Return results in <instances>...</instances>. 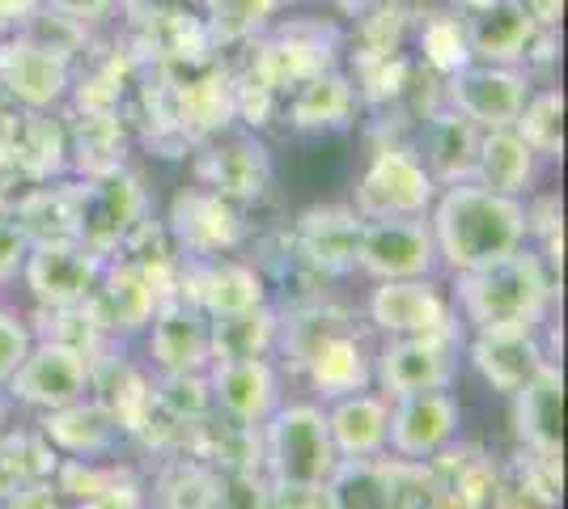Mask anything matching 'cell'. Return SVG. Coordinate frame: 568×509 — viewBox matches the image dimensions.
Here are the masks:
<instances>
[{"label": "cell", "instance_id": "obj_1", "mask_svg": "<svg viewBox=\"0 0 568 509\" xmlns=\"http://www.w3.org/2000/svg\"><path fill=\"white\" fill-rule=\"evenodd\" d=\"M428 230L437 246V264L458 272H475L514 255L526 246V204L521 195H500L479 187L475 179L442 187L428 208Z\"/></svg>", "mask_w": 568, "mask_h": 509}, {"label": "cell", "instance_id": "obj_2", "mask_svg": "<svg viewBox=\"0 0 568 509\" xmlns=\"http://www.w3.org/2000/svg\"><path fill=\"white\" fill-rule=\"evenodd\" d=\"M551 297L556 276L547 272L544 255L535 246H518L497 264L458 272L454 311H463L475 332H539Z\"/></svg>", "mask_w": 568, "mask_h": 509}, {"label": "cell", "instance_id": "obj_3", "mask_svg": "<svg viewBox=\"0 0 568 509\" xmlns=\"http://www.w3.org/2000/svg\"><path fill=\"white\" fill-rule=\"evenodd\" d=\"M263 462L267 476L284 485H323L332 476L335 446L327 429V408L323 404H281L276 413L260 425Z\"/></svg>", "mask_w": 568, "mask_h": 509}, {"label": "cell", "instance_id": "obj_4", "mask_svg": "<svg viewBox=\"0 0 568 509\" xmlns=\"http://www.w3.org/2000/svg\"><path fill=\"white\" fill-rule=\"evenodd\" d=\"M72 200H77V243L102 259H115L119 246L144 221V187L128 166L85 174L81 183H72Z\"/></svg>", "mask_w": 568, "mask_h": 509}, {"label": "cell", "instance_id": "obj_5", "mask_svg": "<svg viewBox=\"0 0 568 509\" xmlns=\"http://www.w3.org/2000/svg\"><path fill=\"white\" fill-rule=\"evenodd\" d=\"M437 200V183L425 162L403 145H386L374 153V162L356 179L353 208L365 221L378 217H428Z\"/></svg>", "mask_w": 568, "mask_h": 509}, {"label": "cell", "instance_id": "obj_6", "mask_svg": "<svg viewBox=\"0 0 568 509\" xmlns=\"http://www.w3.org/2000/svg\"><path fill=\"white\" fill-rule=\"evenodd\" d=\"M72 90V64L64 51L13 30L0 39V94L22 111H51Z\"/></svg>", "mask_w": 568, "mask_h": 509}, {"label": "cell", "instance_id": "obj_7", "mask_svg": "<svg viewBox=\"0 0 568 509\" xmlns=\"http://www.w3.org/2000/svg\"><path fill=\"white\" fill-rule=\"evenodd\" d=\"M4 387H9V395L18 404L34 408V413L64 408L72 399L90 395V353L55 336L34 339L30 353L22 357V365L13 369V378Z\"/></svg>", "mask_w": 568, "mask_h": 509}, {"label": "cell", "instance_id": "obj_8", "mask_svg": "<svg viewBox=\"0 0 568 509\" xmlns=\"http://www.w3.org/2000/svg\"><path fill=\"white\" fill-rule=\"evenodd\" d=\"M356 272L369 281H420L437 272V246L425 217H378L361 225Z\"/></svg>", "mask_w": 568, "mask_h": 509}, {"label": "cell", "instance_id": "obj_9", "mask_svg": "<svg viewBox=\"0 0 568 509\" xmlns=\"http://www.w3.org/2000/svg\"><path fill=\"white\" fill-rule=\"evenodd\" d=\"M365 315L386 339L395 336H458V311L433 276L420 281H374Z\"/></svg>", "mask_w": 568, "mask_h": 509}, {"label": "cell", "instance_id": "obj_10", "mask_svg": "<svg viewBox=\"0 0 568 509\" xmlns=\"http://www.w3.org/2000/svg\"><path fill=\"white\" fill-rule=\"evenodd\" d=\"M458 378V336H395L374 353V383L386 399L450 390Z\"/></svg>", "mask_w": 568, "mask_h": 509}, {"label": "cell", "instance_id": "obj_11", "mask_svg": "<svg viewBox=\"0 0 568 509\" xmlns=\"http://www.w3.org/2000/svg\"><path fill=\"white\" fill-rule=\"evenodd\" d=\"M162 302V289L153 285V276L132 259H106L98 285L85 297V318L94 323L102 339H128L149 327V318Z\"/></svg>", "mask_w": 568, "mask_h": 509}, {"label": "cell", "instance_id": "obj_12", "mask_svg": "<svg viewBox=\"0 0 568 509\" xmlns=\"http://www.w3.org/2000/svg\"><path fill=\"white\" fill-rule=\"evenodd\" d=\"M102 267H106V259L85 251L77 238L30 243L22 259V281L43 311H72V306H85V297L98 285Z\"/></svg>", "mask_w": 568, "mask_h": 509}, {"label": "cell", "instance_id": "obj_13", "mask_svg": "<svg viewBox=\"0 0 568 509\" xmlns=\"http://www.w3.org/2000/svg\"><path fill=\"white\" fill-rule=\"evenodd\" d=\"M463 408L450 390H416L390 399V429H386V450H395L403 462H425L442 455L458 437Z\"/></svg>", "mask_w": 568, "mask_h": 509}, {"label": "cell", "instance_id": "obj_14", "mask_svg": "<svg viewBox=\"0 0 568 509\" xmlns=\"http://www.w3.org/2000/svg\"><path fill=\"white\" fill-rule=\"evenodd\" d=\"M166 230L183 259L230 255L242 243V234H246L234 200L209 192V187H187V192L179 195L174 208H170Z\"/></svg>", "mask_w": 568, "mask_h": 509}, {"label": "cell", "instance_id": "obj_15", "mask_svg": "<svg viewBox=\"0 0 568 509\" xmlns=\"http://www.w3.org/2000/svg\"><path fill=\"white\" fill-rule=\"evenodd\" d=\"M514 399V429L518 441L530 450V459L544 467H560L565 455V378L560 365L547 357L535 378L521 390L509 395Z\"/></svg>", "mask_w": 568, "mask_h": 509}, {"label": "cell", "instance_id": "obj_16", "mask_svg": "<svg viewBox=\"0 0 568 509\" xmlns=\"http://www.w3.org/2000/svg\"><path fill=\"white\" fill-rule=\"evenodd\" d=\"M179 297H187L195 311L209 318L234 315V311H251L267 302V281L260 267L242 264V259H183L179 267Z\"/></svg>", "mask_w": 568, "mask_h": 509}, {"label": "cell", "instance_id": "obj_17", "mask_svg": "<svg viewBox=\"0 0 568 509\" xmlns=\"http://www.w3.org/2000/svg\"><path fill=\"white\" fill-rule=\"evenodd\" d=\"M420 462L339 459L323 480L327 509H412V476Z\"/></svg>", "mask_w": 568, "mask_h": 509}, {"label": "cell", "instance_id": "obj_18", "mask_svg": "<svg viewBox=\"0 0 568 509\" xmlns=\"http://www.w3.org/2000/svg\"><path fill=\"white\" fill-rule=\"evenodd\" d=\"M213 408L234 425L260 429L281 408V369L272 357H237V362L209 365Z\"/></svg>", "mask_w": 568, "mask_h": 509}, {"label": "cell", "instance_id": "obj_19", "mask_svg": "<svg viewBox=\"0 0 568 509\" xmlns=\"http://www.w3.org/2000/svg\"><path fill=\"white\" fill-rule=\"evenodd\" d=\"M149 357L162 374H209L213 336L209 315L195 311L187 297H162L149 318Z\"/></svg>", "mask_w": 568, "mask_h": 509}, {"label": "cell", "instance_id": "obj_20", "mask_svg": "<svg viewBox=\"0 0 568 509\" xmlns=\"http://www.w3.org/2000/svg\"><path fill=\"white\" fill-rule=\"evenodd\" d=\"M361 225H365V217L353 204H314L297 217L293 255L318 276H348V272H356Z\"/></svg>", "mask_w": 568, "mask_h": 509}, {"label": "cell", "instance_id": "obj_21", "mask_svg": "<svg viewBox=\"0 0 568 509\" xmlns=\"http://www.w3.org/2000/svg\"><path fill=\"white\" fill-rule=\"evenodd\" d=\"M454 111H463L475 128H514L521 102H526V77L514 64H479L471 60L467 69L450 73L446 85Z\"/></svg>", "mask_w": 568, "mask_h": 509}, {"label": "cell", "instance_id": "obj_22", "mask_svg": "<svg viewBox=\"0 0 568 509\" xmlns=\"http://www.w3.org/2000/svg\"><path fill=\"white\" fill-rule=\"evenodd\" d=\"M195 179H200V187L225 195L234 204H251L272 183V157L255 136L213 141L195 162Z\"/></svg>", "mask_w": 568, "mask_h": 509}, {"label": "cell", "instance_id": "obj_23", "mask_svg": "<svg viewBox=\"0 0 568 509\" xmlns=\"http://www.w3.org/2000/svg\"><path fill=\"white\" fill-rule=\"evenodd\" d=\"M0 145L13 153V162L34 183H51L69 166V128L51 120V111L13 106L9 115H0Z\"/></svg>", "mask_w": 568, "mask_h": 509}, {"label": "cell", "instance_id": "obj_24", "mask_svg": "<svg viewBox=\"0 0 568 509\" xmlns=\"http://www.w3.org/2000/svg\"><path fill=\"white\" fill-rule=\"evenodd\" d=\"M39 425H43L39 434L51 441V450L64 455V459H106L123 437L115 416L106 413L94 395H81L64 408H51V413H43Z\"/></svg>", "mask_w": 568, "mask_h": 509}, {"label": "cell", "instance_id": "obj_25", "mask_svg": "<svg viewBox=\"0 0 568 509\" xmlns=\"http://www.w3.org/2000/svg\"><path fill=\"white\" fill-rule=\"evenodd\" d=\"M335 459H378L386 455V429H390V399L382 390H353L339 395L327 408Z\"/></svg>", "mask_w": 568, "mask_h": 509}, {"label": "cell", "instance_id": "obj_26", "mask_svg": "<svg viewBox=\"0 0 568 509\" xmlns=\"http://www.w3.org/2000/svg\"><path fill=\"white\" fill-rule=\"evenodd\" d=\"M302 369H306L310 390L332 404L339 395L369 390V383H374V353L365 348V339L356 336L353 323H348V327H339V332L323 339L302 362Z\"/></svg>", "mask_w": 568, "mask_h": 509}, {"label": "cell", "instance_id": "obj_27", "mask_svg": "<svg viewBox=\"0 0 568 509\" xmlns=\"http://www.w3.org/2000/svg\"><path fill=\"white\" fill-rule=\"evenodd\" d=\"M479 136L484 128H475L463 111H433L425 123V136H420V162L433 174L437 187H450V183H467L475 174V153H479Z\"/></svg>", "mask_w": 568, "mask_h": 509}, {"label": "cell", "instance_id": "obj_28", "mask_svg": "<svg viewBox=\"0 0 568 509\" xmlns=\"http://www.w3.org/2000/svg\"><path fill=\"white\" fill-rule=\"evenodd\" d=\"M467 357L479 369V378L500 395L521 390L535 378V369L547 362L535 332H475Z\"/></svg>", "mask_w": 568, "mask_h": 509}, {"label": "cell", "instance_id": "obj_29", "mask_svg": "<svg viewBox=\"0 0 568 509\" xmlns=\"http://www.w3.org/2000/svg\"><path fill=\"white\" fill-rule=\"evenodd\" d=\"M535 30H539V22L521 9L518 0H497L493 9L471 13V22H467L471 60H479V64H514L518 69L526 60Z\"/></svg>", "mask_w": 568, "mask_h": 509}, {"label": "cell", "instance_id": "obj_30", "mask_svg": "<svg viewBox=\"0 0 568 509\" xmlns=\"http://www.w3.org/2000/svg\"><path fill=\"white\" fill-rule=\"evenodd\" d=\"M535 166L539 153L518 136V128H488L479 136V153H475V183L500 195H521L535 183Z\"/></svg>", "mask_w": 568, "mask_h": 509}, {"label": "cell", "instance_id": "obj_31", "mask_svg": "<svg viewBox=\"0 0 568 509\" xmlns=\"http://www.w3.org/2000/svg\"><path fill=\"white\" fill-rule=\"evenodd\" d=\"M356 111V85L335 69H318L306 81L293 85L288 94V120L302 132H323V128H344Z\"/></svg>", "mask_w": 568, "mask_h": 509}, {"label": "cell", "instance_id": "obj_32", "mask_svg": "<svg viewBox=\"0 0 568 509\" xmlns=\"http://www.w3.org/2000/svg\"><path fill=\"white\" fill-rule=\"evenodd\" d=\"M90 390L94 399L115 416V425L123 434H136L141 429L144 413H149V378L141 369L123 362V357H90Z\"/></svg>", "mask_w": 568, "mask_h": 509}, {"label": "cell", "instance_id": "obj_33", "mask_svg": "<svg viewBox=\"0 0 568 509\" xmlns=\"http://www.w3.org/2000/svg\"><path fill=\"white\" fill-rule=\"evenodd\" d=\"M276 327L281 315L263 302L251 311L209 318V336H213V362H237V357H272L276 348Z\"/></svg>", "mask_w": 568, "mask_h": 509}, {"label": "cell", "instance_id": "obj_34", "mask_svg": "<svg viewBox=\"0 0 568 509\" xmlns=\"http://www.w3.org/2000/svg\"><path fill=\"white\" fill-rule=\"evenodd\" d=\"M9 217L22 225L26 243H64V238H77V200H72V183H55V187H51V183H39Z\"/></svg>", "mask_w": 568, "mask_h": 509}, {"label": "cell", "instance_id": "obj_35", "mask_svg": "<svg viewBox=\"0 0 568 509\" xmlns=\"http://www.w3.org/2000/svg\"><path fill=\"white\" fill-rule=\"evenodd\" d=\"M60 467V455L51 450V441L43 434H0V501H9L13 492L51 480Z\"/></svg>", "mask_w": 568, "mask_h": 509}, {"label": "cell", "instance_id": "obj_36", "mask_svg": "<svg viewBox=\"0 0 568 509\" xmlns=\"http://www.w3.org/2000/svg\"><path fill=\"white\" fill-rule=\"evenodd\" d=\"M149 404L153 413L179 425H195L213 413V390H209V374H162L158 383H149Z\"/></svg>", "mask_w": 568, "mask_h": 509}, {"label": "cell", "instance_id": "obj_37", "mask_svg": "<svg viewBox=\"0 0 568 509\" xmlns=\"http://www.w3.org/2000/svg\"><path fill=\"white\" fill-rule=\"evenodd\" d=\"M514 128L539 157H560L565 153V94L560 90L526 94Z\"/></svg>", "mask_w": 568, "mask_h": 509}, {"label": "cell", "instance_id": "obj_38", "mask_svg": "<svg viewBox=\"0 0 568 509\" xmlns=\"http://www.w3.org/2000/svg\"><path fill=\"white\" fill-rule=\"evenodd\" d=\"M281 9V0H204V26H209V39L216 48L225 43H246L255 39L267 18Z\"/></svg>", "mask_w": 568, "mask_h": 509}, {"label": "cell", "instance_id": "obj_39", "mask_svg": "<svg viewBox=\"0 0 568 509\" xmlns=\"http://www.w3.org/2000/svg\"><path fill=\"white\" fill-rule=\"evenodd\" d=\"M420 51H425L428 69L442 77L458 73L471 64V39H467V22L454 13H433L420 30Z\"/></svg>", "mask_w": 568, "mask_h": 509}, {"label": "cell", "instance_id": "obj_40", "mask_svg": "<svg viewBox=\"0 0 568 509\" xmlns=\"http://www.w3.org/2000/svg\"><path fill=\"white\" fill-rule=\"evenodd\" d=\"M30 327H26V318H18L13 311H4L0 306V387L13 378V369L22 365V357L30 353Z\"/></svg>", "mask_w": 568, "mask_h": 509}, {"label": "cell", "instance_id": "obj_41", "mask_svg": "<svg viewBox=\"0 0 568 509\" xmlns=\"http://www.w3.org/2000/svg\"><path fill=\"white\" fill-rule=\"evenodd\" d=\"M260 509H327V501H323V485H284V480H272V485L263 488Z\"/></svg>", "mask_w": 568, "mask_h": 509}, {"label": "cell", "instance_id": "obj_42", "mask_svg": "<svg viewBox=\"0 0 568 509\" xmlns=\"http://www.w3.org/2000/svg\"><path fill=\"white\" fill-rule=\"evenodd\" d=\"M34 187H39V183H34V179L13 162V153H9V149L0 145V213H13V208H18Z\"/></svg>", "mask_w": 568, "mask_h": 509}, {"label": "cell", "instance_id": "obj_43", "mask_svg": "<svg viewBox=\"0 0 568 509\" xmlns=\"http://www.w3.org/2000/svg\"><path fill=\"white\" fill-rule=\"evenodd\" d=\"M26 251H30V243H26L22 225L9 217V213H0V285L22 272Z\"/></svg>", "mask_w": 568, "mask_h": 509}, {"label": "cell", "instance_id": "obj_44", "mask_svg": "<svg viewBox=\"0 0 568 509\" xmlns=\"http://www.w3.org/2000/svg\"><path fill=\"white\" fill-rule=\"evenodd\" d=\"M72 509H144V492H141V485H132V480L123 476V480H115L111 488H102L94 497L77 501Z\"/></svg>", "mask_w": 568, "mask_h": 509}, {"label": "cell", "instance_id": "obj_45", "mask_svg": "<svg viewBox=\"0 0 568 509\" xmlns=\"http://www.w3.org/2000/svg\"><path fill=\"white\" fill-rule=\"evenodd\" d=\"M115 4H119V0H43V9H48V13H55V18H69V22H77V26L106 18Z\"/></svg>", "mask_w": 568, "mask_h": 509}, {"label": "cell", "instance_id": "obj_46", "mask_svg": "<svg viewBox=\"0 0 568 509\" xmlns=\"http://www.w3.org/2000/svg\"><path fill=\"white\" fill-rule=\"evenodd\" d=\"M55 497H60V488L51 485V480H39V485L13 492V497L0 501V506L4 509H55Z\"/></svg>", "mask_w": 568, "mask_h": 509}, {"label": "cell", "instance_id": "obj_47", "mask_svg": "<svg viewBox=\"0 0 568 509\" xmlns=\"http://www.w3.org/2000/svg\"><path fill=\"white\" fill-rule=\"evenodd\" d=\"M39 9H43V0H0V30L13 34L18 26L34 22Z\"/></svg>", "mask_w": 568, "mask_h": 509}, {"label": "cell", "instance_id": "obj_48", "mask_svg": "<svg viewBox=\"0 0 568 509\" xmlns=\"http://www.w3.org/2000/svg\"><path fill=\"white\" fill-rule=\"evenodd\" d=\"M518 4L535 18V22L551 26V30L560 26V13H565V0H518Z\"/></svg>", "mask_w": 568, "mask_h": 509}, {"label": "cell", "instance_id": "obj_49", "mask_svg": "<svg viewBox=\"0 0 568 509\" xmlns=\"http://www.w3.org/2000/svg\"><path fill=\"white\" fill-rule=\"evenodd\" d=\"M136 9L144 13V22H153V18H166V13H183L191 9V0H132Z\"/></svg>", "mask_w": 568, "mask_h": 509}, {"label": "cell", "instance_id": "obj_50", "mask_svg": "<svg viewBox=\"0 0 568 509\" xmlns=\"http://www.w3.org/2000/svg\"><path fill=\"white\" fill-rule=\"evenodd\" d=\"M454 4H458L463 13H484V9H493L497 0H454Z\"/></svg>", "mask_w": 568, "mask_h": 509}]
</instances>
